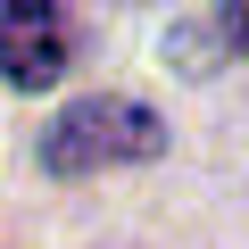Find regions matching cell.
Segmentation results:
<instances>
[{
	"label": "cell",
	"mask_w": 249,
	"mask_h": 249,
	"mask_svg": "<svg viewBox=\"0 0 249 249\" xmlns=\"http://www.w3.org/2000/svg\"><path fill=\"white\" fill-rule=\"evenodd\" d=\"M166 150V124L158 108L124 100V91H100V100H75L50 116L42 133V166L50 175H100V166H142Z\"/></svg>",
	"instance_id": "obj_1"
},
{
	"label": "cell",
	"mask_w": 249,
	"mask_h": 249,
	"mask_svg": "<svg viewBox=\"0 0 249 249\" xmlns=\"http://www.w3.org/2000/svg\"><path fill=\"white\" fill-rule=\"evenodd\" d=\"M67 58H75L67 9H0V83L42 91V83L67 75Z\"/></svg>",
	"instance_id": "obj_2"
},
{
	"label": "cell",
	"mask_w": 249,
	"mask_h": 249,
	"mask_svg": "<svg viewBox=\"0 0 249 249\" xmlns=\"http://www.w3.org/2000/svg\"><path fill=\"white\" fill-rule=\"evenodd\" d=\"M224 34H232V50H249V9H224Z\"/></svg>",
	"instance_id": "obj_3"
}]
</instances>
